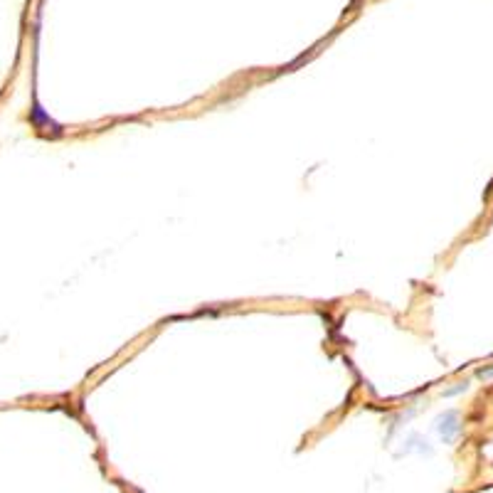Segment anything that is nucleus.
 I'll use <instances>...</instances> for the list:
<instances>
[{
  "mask_svg": "<svg viewBox=\"0 0 493 493\" xmlns=\"http://www.w3.org/2000/svg\"><path fill=\"white\" fill-rule=\"evenodd\" d=\"M439 432L442 437H444L446 442H451L456 437V432H459V417H456V412H449V415H444L439 420Z\"/></svg>",
  "mask_w": 493,
  "mask_h": 493,
  "instance_id": "1",
  "label": "nucleus"
},
{
  "mask_svg": "<svg viewBox=\"0 0 493 493\" xmlns=\"http://www.w3.org/2000/svg\"><path fill=\"white\" fill-rule=\"evenodd\" d=\"M479 375H481V377H493V370H481Z\"/></svg>",
  "mask_w": 493,
  "mask_h": 493,
  "instance_id": "2",
  "label": "nucleus"
}]
</instances>
